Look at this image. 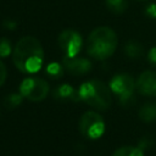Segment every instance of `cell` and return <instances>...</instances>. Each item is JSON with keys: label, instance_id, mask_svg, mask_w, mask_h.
I'll return each instance as SVG.
<instances>
[{"label": "cell", "instance_id": "cell-11", "mask_svg": "<svg viewBox=\"0 0 156 156\" xmlns=\"http://www.w3.org/2000/svg\"><path fill=\"white\" fill-rule=\"evenodd\" d=\"M139 118L145 123H152L156 121V102H146L138 111Z\"/></svg>", "mask_w": 156, "mask_h": 156}, {"label": "cell", "instance_id": "cell-9", "mask_svg": "<svg viewBox=\"0 0 156 156\" xmlns=\"http://www.w3.org/2000/svg\"><path fill=\"white\" fill-rule=\"evenodd\" d=\"M136 91L144 96H156V71H143L135 80Z\"/></svg>", "mask_w": 156, "mask_h": 156}, {"label": "cell", "instance_id": "cell-13", "mask_svg": "<svg viewBox=\"0 0 156 156\" xmlns=\"http://www.w3.org/2000/svg\"><path fill=\"white\" fill-rule=\"evenodd\" d=\"M65 67L60 62H50L45 66V74L52 79H58L63 76Z\"/></svg>", "mask_w": 156, "mask_h": 156}, {"label": "cell", "instance_id": "cell-6", "mask_svg": "<svg viewBox=\"0 0 156 156\" xmlns=\"http://www.w3.org/2000/svg\"><path fill=\"white\" fill-rule=\"evenodd\" d=\"M50 91L49 83L40 77H27L20 84V93L29 101H41Z\"/></svg>", "mask_w": 156, "mask_h": 156}, {"label": "cell", "instance_id": "cell-12", "mask_svg": "<svg viewBox=\"0 0 156 156\" xmlns=\"http://www.w3.org/2000/svg\"><path fill=\"white\" fill-rule=\"evenodd\" d=\"M124 54L129 58H139L144 54V46L136 40H128L124 44Z\"/></svg>", "mask_w": 156, "mask_h": 156}, {"label": "cell", "instance_id": "cell-17", "mask_svg": "<svg viewBox=\"0 0 156 156\" xmlns=\"http://www.w3.org/2000/svg\"><path fill=\"white\" fill-rule=\"evenodd\" d=\"M12 44L7 38H0V58H5L11 55L12 52Z\"/></svg>", "mask_w": 156, "mask_h": 156}, {"label": "cell", "instance_id": "cell-5", "mask_svg": "<svg viewBox=\"0 0 156 156\" xmlns=\"http://www.w3.org/2000/svg\"><path fill=\"white\" fill-rule=\"evenodd\" d=\"M78 129L85 138L95 140L101 138L105 133V121L99 112L87 111L79 118Z\"/></svg>", "mask_w": 156, "mask_h": 156}, {"label": "cell", "instance_id": "cell-14", "mask_svg": "<svg viewBox=\"0 0 156 156\" xmlns=\"http://www.w3.org/2000/svg\"><path fill=\"white\" fill-rule=\"evenodd\" d=\"M112 156H144V151L139 146H122L115 150Z\"/></svg>", "mask_w": 156, "mask_h": 156}, {"label": "cell", "instance_id": "cell-19", "mask_svg": "<svg viewBox=\"0 0 156 156\" xmlns=\"http://www.w3.org/2000/svg\"><path fill=\"white\" fill-rule=\"evenodd\" d=\"M147 62L152 66H156V46H152L147 51Z\"/></svg>", "mask_w": 156, "mask_h": 156}, {"label": "cell", "instance_id": "cell-16", "mask_svg": "<svg viewBox=\"0 0 156 156\" xmlns=\"http://www.w3.org/2000/svg\"><path fill=\"white\" fill-rule=\"evenodd\" d=\"M23 99H24V98L22 96L21 93H11V94H9V95L5 96V99H4V105H5L6 108L12 110V108L18 107V106L22 104Z\"/></svg>", "mask_w": 156, "mask_h": 156}, {"label": "cell", "instance_id": "cell-20", "mask_svg": "<svg viewBox=\"0 0 156 156\" xmlns=\"http://www.w3.org/2000/svg\"><path fill=\"white\" fill-rule=\"evenodd\" d=\"M6 77H7V69H6V66H5V63L0 60V87L5 83Z\"/></svg>", "mask_w": 156, "mask_h": 156}, {"label": "cell", "instance_id": "cell-2", "mask_svg": "<svg viewBox=\"0 0 156 156\" xmlns=\"http://www.w3.org/2000/svg\"><path fill=\"white\" fill-rule=\"evenodd\" d=\"M118 46L116 32L107 26L96 27L87 38V52L95 60H106L112 56Z\"/></svg>", "mask_w": 156, "mask_h": 156}, {"label": "cell", "instance_id": "cell-15", "mask_svg": "<svg viewBox=\"0 0 156 156\" xmlns=\"http://www.w3.org/2000/svg\"><path fill=\"white\" fill-rule=\"evenodd\" d=\"M107 9L113 13H123L128 7V0H105Z\"/></svg>", "mask_w": 156, "mask_h": 156}, {"label": "cell", "instance_id": "cell-10", "mask_svg": "<svg viewBox=\"0 0 156 156\" xmlns=\"http://www.w3.org/2000/svg\"><path fill=\"white\" fill-rule=\"evenodd\" d=\"M52 96L55 100L61 102H77L80 100L78 89H76L68 83L57 85L52 91Z\"/></svg>", "mask_w": 156, "mask_h": 156}, {"label": "cell", "instance_id": "cell-18", "mask_svg": "<svg viewBox=\"0 0 156 156\" xmlns=\"http://www.w3.org/2000/svg\"><path fill=\"white\" fill-rule=\"evenodd\" d=\"M145 13L151 17V18H156V2H151L145 7Z\"/></svg>", "mask_w": 156, "mask_h": 156}, {"label": "cell", "instance_id": "cell-7", "mask_svg": "<svg viewBox=\"0 0 156 156\" xmlns=\"http://www.w3.org/2000/svg\"><path fill=\"white\" fill-rule=\"evenodd\" d=\"M57 44L63 52V56H77L83 48V38L76 29H63L57 37Z\"/></svg>", "mask_w": 156, "mask_h": 156}, {"label": "cell", "instance_id": "cell-4", "mask_svg": "<svg viewBox=\"0 0 156 156\" xmlns=\"http://www.w3.org/2000/svg\"><path fill=\"white\" fill-rule=\"evenodd\" d=\"M108 87H110L112 94L118 100L121 106L129 107L135 104L136 85H135L134 78L129 73L122 72V73L115 74L111 78Z\"/></svg>", "mask_w": 156, "mask_h": 156}, {"label": "cell", "instance_id": "cell-1", "mask_svg": "<svg viewBox=\"0 0 156 156\" xmlns=\"http://www.w3.org/2000/svg\"><path fill=\"white\" fill-rule=\"evenodd\" d=\"M13 63L22 73H37L44 63V50L40 41L32 35L22 37L13 49Z\"/></svg>", "mask_w": 156, "mask_h": 156}, {"label": "cell", "instance_id": "cell-8", "mask_svg": "<svg viewBox=\"0 0 156 156\" xmlns=\"http://www.w3.org/2000/svg\"><path fill=\"white\" fill-rule=\"evenodd\" d=\"M62 65L65 67V71L68 72L69 74H73V76L87 74L91 71V67H93V63L89 58L82 57V56H78V55L73 56V57L63 56Z\"/></svg>", "mask_w": 156, "mask_h": 156}, {"label": "cell", "instance_id": "cell-22", "mask_svg": "<svg viewBox=\"0 0 156 156\" xmlns=\"http://www.w3.org/2000/svg\"><path fill=\"white\" fill-rule=\"evenodd\" d=\"M138 1H147V0H138Z\"/></svg>", "mask_w": 156, "mask_h": 156}, {"label": "cell", "instance_id": "cell-21", "mask_svg": "<svg viewBox=\"0 0 156 156\" xmlns=\"http://www.w3.org/2000/svg\"><path fill=\"white\" fill-rule=\"evenodd\" d=\"M4 26H5L9 30H13V29L16 28L17 23H16L15 21H12V20H5V21H4Z\"/></svg>", "mask_w": 156, "mask_h": 156}, {"label": "cell", "instance_id": "cell-3", "mask_svg": "<svg viewBox=\"0 0 156 156\" xmlns=\"http://www.w3.org/2000/svg\"><path fill=\"white\" fill-rule=\"evenodd\" d=\"M80 100L89 106L104 111L112 104V91L110 87L99 79H89L82 83L78 88Z\"/></svg>", "mask_w": 156, "mask_h": 156}]
</instances>
